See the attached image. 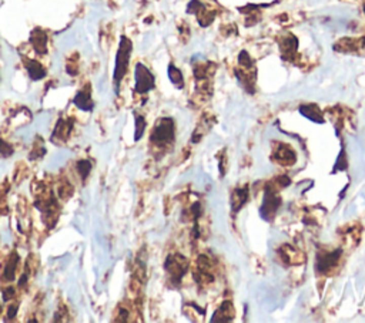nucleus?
Masks as SVG:
<instances>
[{"instance_id":"24","label":"nucleus","mask_w":365,"mask_h":323,"mask_svg":"<svg viewBox=\"0 0 365 323\" xmlns=\"http://www.w3.org/2000/svg\"><path fill=\"white\" fill-rule=\"evenodd\" d=\"M0 313H2V305H0Z\"/></svg>"},{"instance_id":"22","label":"nucleus","mask_w":365,"mask_h":323,"mask_svg":"<svg viewBox=\"0 0 365 323\" xmlns=\"http://www.w3.org/2000/svg\"><path fill=\"white\" fill-rule=\"evenodd\" d=\"M17 309H19V306L17 305H12L10 308H9V312H8V320H12L13 317L16 316V313H17Z\"/></svg>"},{"instance_id":"6","label":"nucleus","mask_w":365,"mask_h":323,"mask_svg":"<svg viewBox=\"0 0 365 323\" xmlns=\"http://www.w3.org/2000/svg\"><path fill=\"white\" fill-rule=\"evenodd\" d=\"M30 43L38 54L43 56L47 53V34L42 29H34L30 34Z\"/></svg>"},{"instance_id":"9","label":"nucleus","mask_w":365,"mask_h":323,"mask_svg":"<svg viewBox=\"0 0 365 323\" xmlns=\"http://www.w3.org/2000/svg\"><path fill=\"white\" fill-rule=\"evenodd\" d=\"M24 66H26V70L27 73L30 75L31 80L38 82V80H42L43 77L46 75V70L45 67L36 60H26L24 61Z\"/></svg>"},{"instance_id":"23","label":"nucleus","mask_w":365,"mask_h":323,"mask_svg":"<svg viewBox=\"0 0 365 323\" xmlns=\"http://www.w3.org/2000/svg\"><path fill=\"white\" fill-rule=\"evenodd\" d=\"M26 282H27V273L22 275V278H20V282H19V286H24V285H26Z\"/></svg>"},{"instance_id":"20","label":"nucleus","mask_w":365,"mask_h":323,"mask_svg":"<svg viewBox=\"0 0 365 323\" xmlns=\"http://www.w3.org/2000/svg\"><path fill=\"white\" fill-rule=\"evenodd\" d=\"M12 154H13V147L6 143L5 140L0 138V157L9 158Z\"/></svg>"},{"instance_id":"11","label":"nucleus","mask_w":365,"mask_h":323,"mask_svg":"<svg viewBox=\"0 0 365 323\" xmlns=\"http://www.w3.org/2000/svg\"><path fill=\"white\" fill-rule=\"evenodd\" d=\"M300 111L303 115H305L307 118H310L311 121H317V123H322V115H321V111L317 108V105H303L300 108Z\"/></svg>"},{"instance_id":"10","label":"nucleus","mask_w":365,"mask_h":323,"mask_svg":"<svg viewBox=\"0 0 365 323\" xmlns=\"http://www.w3.org/2000/svg\"><path fill=\"white\" fill-rule=\"evenodd\" d=\"M19 255L13 252L10 258H9L8 263H6V266H5V279L8 280V282H12L16 276V268H17V263H19Z\"/></svg>"},{"instance_id":"16","label":"nucleus","mask_w":365,"mask_h":323,"mask_svg":"<svg viewBox=\"0 0 365 323\" xmlns=\"http://www.w3.org/2000/svg\"><path fill=\"white\" fill-rule=\"evenodd\" d=\"M247 199V189H237L233 195V208L238 211Z\"/></svg>"},{"instance_id":"2","label":"nucleus","mask_w":365,"mask_h":323,"mask_svg":"<svg viewBox=\"0 0 365 323\" xmlns=\"http://www.w3.org/2000/svg\"><path fill=\"white\" fill-rule=\"evenodd\" d=\"M152 143L156 145H167L174 140V123L171 118H161L154 126L150 136Z\"/></svg>"},{"instance_id":"18","label":"nucleus","mask_w":365,"mask_h":323,"mask_svg":"<svg viewBox=\"0 0 365 323\" xmlns=\"http://www.w3.org/2000/svg\"><path fill=\"white\" fill-rule=\"evenodd\" d=\"M77 171L80 174V177L84 180H87V177H89V174L91 171V163L90 161H87V159H80L79 163H77Z\"/></svg>"},{"instance_id":"21","label":"nucleus","mask_w":365,"mask_h":323,"mask_svg":"<svg viewBox=\"0 0 365 323\" xmlns=\"http://www.w3.org/2000/svg\"><path fill=\"white\" fill-rule=\"evenodd\" d=\"M15 296V288H12V286H8L5 291H3V301L5 302H9L12 298Z\"/></svg>"},{"instance_id":"19","label":"nucleus","mask_w":365,"mask_h":323,"mask_svg":"<svg viewBox=\"0 0 365 323\" xmlns=\"http://www.w3.org/2000/svg\"><path fill=\"white\" fill-rule=\"evenodd\" d=\"M145 128V120L141 117V115H137L136 117V136H134V140L138 141L141 137H143V133H144Z\"/></svg>"},{"instance_id":"17","label":"nucleus","mask_w":365,"mask_h":323,"mask_svg":"<svg viewBox=\"0 0 365 323\" xmlns=\"http://www.w3.org/2000/svg\"><path fill=\"white\" fill-rule=\"evenodd\" d=\"M73 127V124H70L68 126V121L67 123H64V121H59L57 123V126H56V130H54V134L57 137H61L63 140H66L68 137V133H70V130Z\"/></svg>"},{"instance_id":"13","label":"nucleus","mask_w":365,"mask_h":323,"mask_svg":"<svg viewBox=\"0 0 365 323\" xmlns=\"http://www.w3.org/2000/svg\"><path fill=\"white\" fill-rule=\"evenodd\" d=\"M278 161L281 163V164H293L294 161H296V154L293 152L291 148L288 147H285V145H282L280 147V151H278Z\"/></svg>"},{"instance_id":"7","label":"nucleus","mask_w":365,"mask_h":323,"mask_svg":"<svg viewBox=\"0 0 365 323\" xmlns=\"http://www.w3.org/2000/svg\"><path fill=\"white\" fill-rule=\"evenodd\" d=\"M73 103L77 108H80L82 111H90L93 108V100H91V93L89 87H86L84 90L79 91L76 97L73 100Z\"/></svg>"},{"instance_id":"15","label":"nucleus","mask_w":365,"mask_h":323,"mask_svg":"<svg viewBox=\"0 0 365 323\" xmlns=\"http://www.w3.org/2000/svg\"><path fill=\"white\" fill-rule=\"evenodd\" d=\"M296 49H297V40L294 36H288V37H285L284 40H282L281 50H282V54H284V56L294 53L296 52Z\"/></svg>"},{"instance_id":"12","label":"nucleus","mask_w":365,"mask_h":323,"mask_svg":"<svg viewBox=\"0 0 365 323\" xmlns=\"http://www.w3.org/2000/svg\"><path fill=\"white\" fill-rule=\"evenodd\" d=\"M234 313H236V312H234V309L231 306V303H230V302H226V303H223V306L214 313V316L221 315V317H218V320L228 322V320H231V319L234 317ZM218 320H217V322H218Z\"/></svg>"},{"instance_id":"3","label":"nucleus","mask_w":365,"mask_h":323,"mask_svg":"<svg viewBox=\"0 0 365 323\" xmlns=\"http://www.w3.org/2000/svg\"><path fill=\"white\" fill-rule=\"evenodd\" d=\"M154 75L150 73V70L138 63L136 66V91L140 94L149 93L154 89Z\"/></svg>"},{"instance_id":"8","label":"nucleus","mask_w":365,"mask_h":323,"mask_svg":"<svg viewBox=\"0 0 365 323\" xmlns=\"http://www.w3.org/2000/svg\"><path fill=\"white\" fill-rule=\"evenodd\" d=\"M340 258V252H333V254H325L324 256H318V261H317V269L319 272L330 271L333 266H334L337 261Z\"/></svg>"},{"instance_id":"14","label":"nucleus","mask_w":365,"mask_h":323,"mask_svg":"<svg viewBox=\"0 0 365 323\" xmlns=\"http://www.w3.org/2000/svg\"><path fill=\"white\" fill-rule=\"evenodd\" d=\"M168 77H170L171 83L174 84L175 87L182 89V86H184V80H182L181 71H180V70H178L177 67H174L173 64H170V66H168Z\"/></svg>"},{"instance_id":"1","label":"nucleus","mask_w":365,"mask_h":323,"mask_svg":"<svg viewBox=\"0 0 365 323\" xmlns=\"http://www.w3.org/2000/svg\"><path fill=\"white\" fill-rule=\"evenodd\" d=\"M131 49H133L131 42L126 36H123L122 40H120V47H119V52H117V57H116V67H114V83H116V87H119L122 78L127 73Z\"/></svg>"},{"instance_id":"4","label":"nucleus","mask_w":365,"mask_h":323,"mask_svg":"<svg viewBox=\"0 0 365 323\" xmlns=\"http://www.w3.org/2000/svg\"><path fill=\"white\" fill-rule=\"evenodd\" d=\"M166 269L170 273V276L174 279V280H180L182 278V275L186 273L187 269V261L180 255L170 256L166 262Z\"/></svg>"},{"instance_id":"5","label":"nucleus","mask_w":365,"mask_h":323,"mask_svg":"<svg viewBox=\"0 0 365 323\" xmlns=\"http://www.w3.org/2000/svg\"><path fill=\"white\" fill-rule=\"evenodd\" d=\"M278 205H280V198L274 194L273 191H268L266 194V198H264V204H263V207H261V215L264 217V218H270V217H273L274 214H275V211L278 208Z\"/></svg>"}]
</instances>
